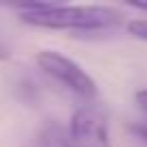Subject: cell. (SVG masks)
I'll return each instance as SVG.
<instances>
[{
    "instance_id": "6da1fadb",
    "label": "cell",
    "mask_w": 147,
    "mask_h": 147,
    "mask_svg": "<svg viewBox=\"0 0 147 147\" xmlns=\"http://www.w3.org/2000/svg\"><path fill=\"white\" fill-rule=\"evenodd\" d=\"M20 20L37 28L71 32H100L121 24L123 15L104 5H61V2H26L18 7Z\"/></svg>"
},
{
    "instance_id": "7a4b0ae2",
    "label": "cell",
    "mask_w": 147,
    "mask_h": 147,
    "mask_svg": "<svg viewBox=\"0 0 147 147\" xmlns=\"http://www.w3.org/2000/svg\"><path fill=\"white\" fill-rule=\"evenodd\" d=\"M37 67L43 74H48L52 80H56L59 84L67 87L71 93H76L82 100H93L97 95V84L95 80L84 71L82 65H78L76 61H71L69 56L61 54L56 50H41L35 56Z\"/></svg>"
},
{
    "instance_id": "3957f363",
    "label": "cell",
    "mask_w": 147,
    "mask_h": 147,
    "mask_svg": "<svg viewBox=\"0 0 147 147\" xmlns=\"http://www.w3.org/2000/svg\"><path fill=\"white\" fill-rule=\"evenodd\" d=\"M76 147H110L108 115L97 104H82L71 113L67 123Z\"/></svg>"
},
{
    "instance_id": "277c9868",
    "label": "cell",
    "mask_w": 147,
    "mask_h": 147,
    "mask_svg": "<svg viewBox=\"0 0 147 147\" xmlns=\"http://www.w3.org/2000/svg\"><path fill=\"white\" fill-rule=\"evenodd\" d=\"M37 145L39 147H76L69 136V130L59 119H48L37 132Z\"/></svg>"
},
{
    "instance_id": "5b68a950",
    "label": "cell",
    "mask_w": 147,
    "mask_h": 147,
    "mask_svg": "<svg viewBox=\"0 0 147 147\" xmlns=\"http://www.w3.org/2000/svg\"><path fill=\"white\" fill-rule=\"evenodd\" d=\"M125 30L134 37V39H141V41H147V20L145 18H134L125 24Z\"/></svg>"
},
{
    "instance_id": "8992f818",
    "label": "cell",
    "mask_w": 147,
    "mask_h": 147,
    "mask_svg": "<svg viewBox=\"0 0 147 147\" xmlns=\"http://www.w3.org/2000/svg\"><path fill=\"white\" fill-rule=\"evenodd\" d=\"M130 130H132V132H134V134H136V136L147 145V123H134Z\"/></svg>"
},
{
    "instance_id": "52a82bcc",
    "label": "cell",
    "mask_w": 147,
    "mask_h": 147,
    "mask_svg": "<svg viewBox=\"0 0 147 147\" xmlns=\"http://www.w3.org/2000/svg\"><path fill=\"white\" fill-rule=\"evenodd\" d=\"M134 100H136L138 108H141V110H145V113H147V89H141V91H136Z\"/></svg>"
},
{
    "instance_id": "ba28073f",
    "label": "cell",
    "mask_w": 147,
    "mask_h": 147,
    "mask_svg": "<svg viewBox=\"0 0 147 147\" xmlns=\"http://www.w3.org/2000/svg\"><path fill=\"white\" fill-rule=\"evenodd\" d=\"M9 56H11V50H9L2 41H0V61H7Z\"/></svg>"
},
{
    "instance_id": "9c48e42d",
    "label": "cell",
    "mask_w": 147,
    "mask_h": 147,
    "mask_svg": "<svg viewBox=\"0 0 147 147\" xmlns=\"http://www.w3.org/2000/svg\"><path fill=\"white\" fill-rule=\"evenodd\" d=\"M130 7H134L138 11H147V2H130Z\"/></svg>"
}]
</instances>
